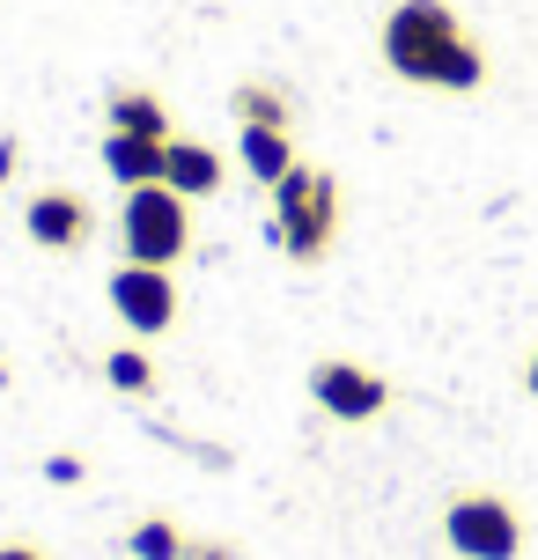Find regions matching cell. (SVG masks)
I'll use <instances>...</instances> for the list:
<instances>
[{
    "label": "cell",
    "instance_id": "6da1fadb",
    "mask_svg": "<svg viewBox=\"0 0 538 560\" xmlns=\"http://www.w3.org/2000/svg\"><path fill=\"white\" fill-rule=\"evenodd\" d=\"M376 59L406 89H428V96H480L487 74H494L480 30L451 0H391L384 23H376Z\"/></svg>",
    "mask_w": 538,
    "mask_h": 560
},
{
    "label": "cell",
    "instance_id": "7a4b0ae2",
    "mask_svg": "<svg viewBox=\"0 0 538 560\" xmlns=\"http://www.w3.org/2000/svg\"><path fill=\"white\" fill-rule=\"evenodd\" d=\"M273 244L288 252V266H325V258L340 252V229H347V199H340V177L325 163H295L273 185Z\"/></svg>",
    "mask_w": 538,
    "mask_h": 560
},
{
    "label": "cell",
    "instance_id": "3957f363",
    "mask_svg": "<svg viewBox=\"0 0 538 560\" xmlns=\"http://www.w3.org/2000/svg\"><path fill=\"white\" fill-rule=\"evenodd\" d=\"M199 252V207L171 185H133L118 192V258H141V266H185Z\"/></svg>",
    "mask_w": 538,
    "mask_h": 560
},
{
    "label": "cell",
    "instance_id": "277c9868",
    "mask_svg": "<svg viewBox=\"0 0 538 560\" xmlns=\"http://www.w3.org/2000/svg\"><path fill=\"white\" fill-rule=\"evenodd\" d=\"M443 546L457 560H524L531 516L502 487H457L451 502H443Z\"/></svg>",
    "mask_w": 538,
    "mask_h": 560
},
{
    "label": "cell",
    "instance_id": "5b68a950",
    "mask_svg": "<svg viewBox=\"0 0 538 560\" xmlns=\"http://www.w3.org/2000/svg\"><path fill=\"white\" fill-rule=\"evenodd\" d=\"M104 303L112 317L126 325L133 339H171L177 317H185V295H177V273L171 266H141V258H118L112 273H104Z\"/></svg>",
    "mask_w": 538,
    "mask_h": 560
},
{
    "label": "cell",
    "instance_id": "8992f818",
    "mask_svg": "<svg viewBox=\"0 0 538 560\" xmlns=\"http://www.w3.org/2000/svg\"><path fill=\"white\" fill-rule=\"evenodd\" d=\"M303 384H311L317 413H325V420H347V428L384 420V413H391V398H398L391 376H384V369H369V362H354V354H317Z\"/></svg>",
    "mask_w": 538,
    "mask_h": 560
},
{
    "label": "cell",
    "instance_id": "52a82bcc",
    "mask_svg": "<svg viewBox=\"0 0 538 560\" xmlns=\"http://www.w3.org/2000/svg\"><path fill=\"white\" fill-rule=\"evenodd\" d=\"M23 236L52 258H82L104 236V207L89 192H74V185H45V192L23 199Z\"/></svg>",
    "mask_w": 538,
    "mask_h": 560
},
{
    "label": "cell",
    "instance_id": "ba28073f",
    "mask_svg": "<svg viewBox=\"0 0 538 560\" xmlns=\"http://www.w3.org/2000/svg\"><path fill=\"white\" fill-rule=\"evenodd\" d=\"M163 185H171V192H185L192 207H199V199H214L229 185L222 148H214V140H199V133H171V170H163Z\"/></svg>",
    "mask_w": 538,
    "mask_h": 560
},
{
    "label": "cell",
    "instance_id": "9c48e42d",
    "mask_svg": "<svg viewBox=\"0 0 538 560\" xmlns=\"http://www.w3.org/2000/svg\"><path fill=\"white\" fill-rule=\"evenodd\" d=\"M236 163H244V177H252L258 192H273L288 170L303 163L295 126H236Z\"/></svg>",
    "mask_w": 538,
    "mask_h": 560
},
{
    "label": "cell",
    "instance_id": "30bf717a",
    "mask_svg": "<svg viewBox=\"0 0 538 560\" xmlns=\"http://www.w3.org/2000/svg\"><path fill=\"white\" fill-rule=\"evenodd\" d=\"M104 177H112L118 192H133V185H163V170H171V140H141V133H104Z\"/></svg>",
    "mask_w": 538,
    "mask_h": 560
},
{
    "label": "cell",
    "instance_id": "8fae6325",
    "mask_svg": "<svg viewBox=\"0 0 538 560\" xmlns=\"http://www.w3.org/2000/svg\"><path fill=\"white\" fill-rule=\"evenodd\" d=\"M104 133H141V140H171L177 126H171V104H163L155 89L126 82V89H112V104H104Z\"/></svg>",
    "mask_w": 538,
    "mask_h": 560
},
{
    "label": "cell",
    "instance_id": "7c38bea8",
    "mask_svg": "<svg viewBox=\"0 0 538 560\" xmlns=\"http://www.w3.org/2000/svg\"><path fill=\"white\" fill-rule=\"evenodd\" d=\"M229 118H236V126H295V96H288L281 82L252 74V82L229 89Z\"/></svg>",
    "mask_w": 538,
    "mask_h": 560
},
{
    "label": "cell",
    "instance_id": "4fadbf2b",
    "mask_svg": "<svg viewBox=\"0 0 538 560\" xmlns=\"http://www.w3.org/2000/svg\"><path fill=\"white\" fill-rule=\"evenodd\" d=\"M104 384L126 398H148L163 376H155V354H148V339H126V347H104Z\"/></svg>",
    "mask_w": 538,
    "mask_h": 560
},
{
    "label": "cell",
    "instance_id": "5bb4252c",
    "mask_svg": "<svg viewBox=\"0 0 538 560\" xmlns=\"http://www.w3.org/2000/svg\"><path fill=\"white\" fill-rule=\"evenodd\" d=\"M126 553H133V560H185V553H192V538L177 532L171 516H141V524L126 532Z\"/></svg>",
    "mask_w": 538,
    "mask_h": 560
},
{
    "label": "cell",
    "instance_id": "9a60e30c",
    "mask_svg": "<svg viewBox=\"0 0 538 560\" xmlns=\"http://www.w3.org/2000/svg\"><path fill=\"white\" fill-rule=\"evenodd\" d=\"M82 472H89L82 457H45V479H52V487H74Z\"/></svg>",
    "mask_w": 538,
    "mask_h": 560
},
{
    "label": "cell",
    "instance_id": "2e32d148",
    "mask_svg": "<svg viewBox=\"0 0 538 560\" xmlns=\"http://www.w3.org/2000/svg\"><path fill=\"white\" fill-rule=\"evenodd\" d=\"M185 560H244V553H236L229 538H192V553H185Z\"/></svg>",
    "mask_w": 538,
    "mask_h": 560
},
{
    "label": "cell",
    "instance_id": "e0dca14e",
    "mask_svg": "<svg viewBox=\"0 0 538 560\" xmlns=\"http://www.w3.org/2000/svg\"><path fill=\"white\" fill-rule=\"evenodd\" d=\"M0 560H52L37 538H0Z\"/></svg>",
    "mask_w": 538,
    "mask_h": 560
},
{
    "label": "cell",
    "instance_id": "ac0fdd59",
    "mask_svg": "<svg viewBox=\"0 0 538 560\" xmlns=\"http://www.w3.org/2000/svg\"><path fill=\"white\" fill-rule=\"evenodd\" d=\"M15 163H23V140L0 133V192H8V177H15Z\"/></svg>",
    "mask_w": 538,
    "mask_h": 560
},
{
    "label": "cell",
    "instance_id": "d6986e66",
    "mask_svg": "<svg viewBox=\"0 0 538 560\" xmlns=\"http://www.w3.org/2000/svg\"><path fill=\"white\" fill-rule=\"evenodd\" d=\"M524 398H538V347L524 354Z\"/></svg>",
    "mask_w": 538,
    "mask_h": 560
},
{
    "label": "cell",
    "instance_id": "ffe728a7",
    "mask_svg": "<svg viewBox=\"0 0 538 560\" xmlns=\"http://www.w3.org/2000/svg\"><path fill=\"white\" fill-rule=\"evenodd\" d=\"M8 384H15V369H8V362H0V392H8Z\"/></svg>",
    "mask_w": 538,
    "mask_h": 560
}]
</instances>
